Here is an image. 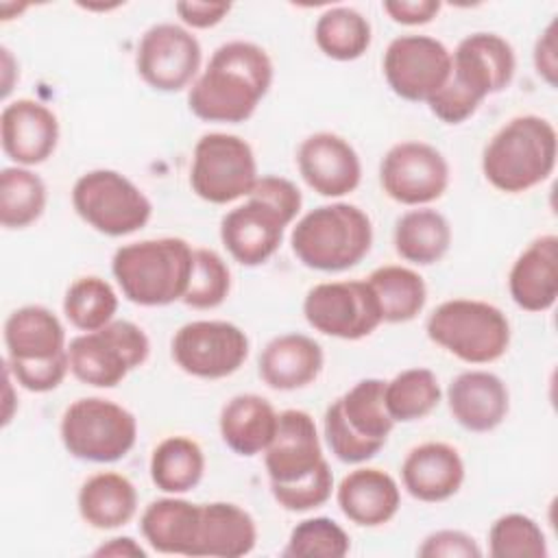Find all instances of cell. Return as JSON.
Segmentation results:
<instances>
[{
    "label": "cell",
    "instance_id": "cell-9",
    "mask_svg": "<svg viewBox=\"0 0 558 558\" xmlns=\"http://www.w3.org/2000/svg\"><path fill=\"white\" fill-rule=\"evenodd\" d=\"M72 207L85 225L109 238L135 233L153 216L148 196L129 177L109 168L89 170L74 181Z\"/></svg>",
    "mask_w": 558,
    "mask_h": 558
},
{
    "label": "cell",
    "instance_id": "cell-29",
    "mask_svg": "<svg viewBox=\"0 0 558 558\" xmlns=\"http://www.w3.org/2000/svg\"><path fill=\"white\" fill-rule=\"evenodd\" d=\"M255 519L238 504L211 501L201 504V525L194 556L240 558L255 549Z\"/></svg>",
    "mask_w": 558,
    "mask_h": 558
},
{
    "label": "cell",
    "instance_id": "cell-40",
    "mask_svg": "<svg viewBox=\"0 0 558 558\" xmlns=\"http://www.w3.org/2000/svg\"><path fill=\"white\" fill-rule=\"evenodd\" d=\"M231 292V270L227 262L211 248H194L192 275L183 303L192 310H214L225 303Z\"/></svg>",
    "mask_w": 558,
    "mask_h": 558
},
{
    "label": "cell",
    "instance_id": "cell-10",
    "mask_svg": "<svg viewBox=\"0 0 558 558\" xmlns=\"http://www.w3.org/2000/svg\"><path fill=\"white\" fill-rule=\"evenodd\" d=\"M150 340L146 331L131 323L113 318L109 325L85 331L70 340V373L94 388H113L148 360Z\"/></svg>",
    "mask_w": 558,
    "mask_h": 558
},
{
    "label": "cell",
    "instance_id": "cell-13",
    "mask_svg": "<svg viewBox=\"0 0 558 558\" xmlns=\"http://www.w3.org/2000/svg\"><path fill=\"white\" fill-rule=\"evenodd\" d=\"M248 336L229 320H192L172 336L174 364L198 379H222L248 357Z\"/></svg>",
    "mask_w": 558,
    "mask_h": 558
},
{
    "label": "cell",
    "instance_id": "cell-27",
    "mask_svg": "<svg viewBox=\"0 0 558 558\" xmlns=\"http://www.w3.org/2000/svg\"><path fill=\"white\" fill-rule=\"evenodd\" d=\"M201 525V504L170 495L150 501L140 517L144 541L159 554L194 556Z\"/></svg>",
    "mask_w": 558,
    "mask_h": 558
},
{
    "label": "cell",
    "instance_id": "cell-41",
    "mask_svg": "<svg viewBox=\"0 0 558 558\" xmlns=\"http://www.w3.org/2000/svg\"><path fill=\"white\" fill-rule=\"evenodd\" d=\"M275 501L288 512H307L329 501L333 493V475L329 462L323 460L312 473L290 484H270Z\"/></svg>",
    "mask_w": 558,
    "mask_h": 558
},
{
    "label": "cell",
    "instance_id": "cell-8",
    "mask_svg": "<svg viewBox=\"0 0 558 558\" xmlns=\"http://www.w3.org/2000/svg\"><path fill=\"white\" fill-rule=\"evenodd\" d=\"M59 434L72 458L109 464L122 460L133 449L137 421L133 412L111 399L83 397L65 408Z\"/></svg>",
    "mask_w": 558,
    "mask_h": 558
},
{
    "label": "cell",
    "instance_id": "cell-34",
    "mask_svg": "<svg viewBox=\"0 0 558 558\" xmlns=\"http://www.w3.org/2000/svg\"><path fill=\"white\" fill-rule=\"evenodd\" d=\"M371 39V22L351 7H331L323 11L314 24L318 50L333 61L360 59L368 50Z\"/></svg>",
    "mask_w": 558,
    "mask_h": 558
},
{
    "label": "cell",
    "instance_id": "cell-12",
    "mask_svg": "<svg viewBox=\"0 0 558 558\" xmlns=\"http://www.w3.org/2000/svg\"><path fill=\"white\" fill-rule=\"evenodd\" d=\"M303 316L314 331L340 340L366 338L384 323L366 279L316 283L303 299Z\"/></svg>",
    "mask_w": 558,
    "mask_h": 558
},
{
    "label": "cell",
    "instance_id": "cell-18",
    "mask_svg": "<svg viewBox=\"0 0 558 558\" xmlns=\"http://www.w3.org/2000/svg\"><path fill=\"white\" fill-rule=\"evenodd\" d=\"M0 144L15 166H39L59 144V120L39 100L17 98L0 113Z\"/></svg>",
    "mask_w": 558,
    "mask_h": 558
},
{
    "label": "cell",
    "instance_id": "cell-3",
    "mask_svg": "<svg viewBox=\"0 0 558 558\" xmlns=\"http://www.w3.org/2000/svg\"><path fill=\"white\" fill-rule=\"evenodd\" d=\"M558 135L547 118L525 113L508 120L484 146L482 172L506 194L527 192L556 168Z\"/></svg>",
    "mask_w": 558,
    "mask_h": 558
},
{
    "label": "cell",
    "instance_id": "cell-11",
    "mask_svg": "<svg viewBox=\"0 0 558 558\" xmlns=\"http://www.w3.org/2000/svg\"><path fill=\"white\" fill-rule=\"evenodd\" d=\"M257 161L251 144L233 133H205L192 153L190 187L211 203L227 205L248 196L257 181Z\"/></svg>",
    "mask_w": 558,
    "mask_h": 558
},
{
    "label": "cell",
    "instance_id": "cell-25",
    "mask_svg": "<svg viewBox=\"0 0 558 558\" xmlns=\"http://www.w3.org/2000/svg\"><path fill=\"white\" fill-rule=\"evenodd\" d=\"M325 364L323 347L305 333H281L259 353L257 373L272 390H299L316 381Z\"/></svg>",
    "mask_w": 558,
    "mask_h": 558
},
{
    "label": "cell",
    "instance_id": "cell-1",
    "mask_svg": "<svg viewBox=\"0 0 558 558\" xmlns=\"http://www.w3.org/2000/svg\"><path fill=\"white\" fill-rule=\"evenodd\" d=\"M270 54L253 41L233 39L214 50L187 92L190 111L205 122L248 120L272 85Z\"/></svg>",
    "mask_w": 558,
    "mask_h": 558
},
{
    "label": "cell",
    "instance_id": "cell-38",
    "mask_svg": "<svg viewBox=\"0 0 558 558\" xmlns=\"http://www.w3.org/2000/svg\"><path fill=\"white\" fill-rule=\"evenodd\" d=\"M488 554L493 558H547V538L541 525L521 512L495 519L488 530Z\"/></svg>",
    "mask_w": 558,
    "mask_h": 558
},
{
    "label": "cell",
    "instance_id": "cell-19",
    "mask_svg": "<svg viewBox=\"0 0 558 558\" xmlns=\"http://www.w3.org/2000/svg\"><path fill=\"white\" fill-rule=\"evenodd\" d=\"M288 222L264 201L246 196V203L229 209L220 220V240L242 266L266 264L281 246Z\"/></svg>",
    "mask_w": 558,
    "mask_h": 558
},
{
    "label": "cell",
    "instance_id": "cell-46",
    "mask_svg": "<svg viewBox=\"0 0 558 558\" xmlns=\"http://www.w3.org/2000/svg\"><path fill=\"white\" fill-rule=\"evenodd\" d=\"M174 11L181 17V22L190 28H214L229 15L231 4L229 2L183 0V2L174 4Z\"/></svg>",
    "mask_w": 558,
    "mask_h": 558
},
{
    "label": "cell",
    "instance_id": "cell-28",
    "mask_svg": "<svg viewBox=\"0 0 558 558\" xmlns=\"http://www.w3.org/2000/svg\"><path fill=\"white\" fill-rule=\"evenodd\" d=\"M279 414L268 399L255 392L231 397L218 416L222 442L238 456L264 453L277 429Z\"/></svg>",
    "mask_w": 558,
    "mask_h": 558
},
{
    "label": "cell",
    "instance_id": "cell-33",
    "mask_svg": "<svg viewBox=\"0 0 558 558\" xmlns=\"http://www.w3.org/2000/svg\"><path fill=\"white\" fill-rule=\"evenodd\" d=\"M384 323H408L414 320L427 303V286L423 277L399 264H386L368 275Z\"/></svg>",
    "mask_w": 558,
    "mask_h": 558
},
{
    "label": "cell",
    "instance_id": "cell-44",
    "mask_svg": "<svg viewBox=\"0 0 558 558\" xmlns=\"http://www.w3.org/2000/svg\"><path fill=\"white\" fill-rule=\"evenodd\" d=\"M416 554L421 558H480L482 547L462 530H436L423 538Z\"/></svg>",
    "mask_w": 558,
    "mask_h": 558
},
{
    "label": "cell",
    "instance_id": "cell-49",
    "mask_svg": "<svg viewBox=\"0 0 558 558\" xmlns=\"http://www.w3.org/2000/svg\"><path fill=\"white\" fill-rule=\"evenodd\" d=\"M0 52H2V98H9V94H11V89H13V74H15V61H13V54H11V50L7 48V46H2L0 48Z\"/></svg>",
    "mask_w": 558,
    "mask_h": 558
},
{
    "label": "cell",
    "instance_id": "cell-32",
    "mask_svg": "<svg viewBox=\"0 0 558 558\" xmlns=\"http://www.w3.org/2000/svg\"><path fill=\"white\" fill-rule=\"evenodd\" d=\"M150 480L166 495L194 490L205 473V453L190 436L163 438L150 456Z\"/></svg>",
    "mask_w": 558,
    "mask_h": 558
},
{
    "label": "cell",
    "instance_id": "cell-21",
    "mask_svg": "<svg viewBox=\"0 0 558 558\" xmlns=\"http://www.w3.org/2000/svg\"><path fill=\"white\" fill-rule=\"evenodd\" d=\"M449 412L460 427L475 434L493 432L504 423L510 410L506 381L482 368L462 371L447 388Z\"/></svg>",
    "mask_w": 558,
    "mask_h": 558
},
{
    "label": "cell",
    "instance_id": "cell-22",
    "mask_svg": "<svg viewBox=\"0 0 558 558\" xmlns=\"http://www.w3.org/2000/svg\"><path fill=\"white\" fill-rule=\"evenodd\" d=\"M464 482L460 451L440 440L416 445L401 462V484L418 501L438 504L453 497Z\"/></svg>",
    "mask_w": 558,
    "mask_h": 558
},
{
    "label": "cell",
    "instance_id": "cell-4",
    "mask_svg": "<svg viewBox=\"0 0 558 558\" xmlns=\"http://www.w3.org/2000/svg\"><path fill=\"white\" fill-rule=\"evenodd\" d=\"M194 248L183 238H150L120 246L111 272L124 299L142 307L181 301L192 275Z\"/></svg>",
    "mask_w": 558,
    "mask_h": 558
},
{
    "label": "cell",
    "instance_id": "cell-5",
    "mask_svg": "<svg viewBox=\"0 0 558 558\" xmlns=\"http://www.w3.org/2000/svg\"><path fill=\"white\" fill-rule=\"evenodd\" d=\"M373 222L364 209L351 203H329L303 214L290 246L296 259L320 272H342L357 266L371 251Z\"/></svg>",
    "mask_w": 558,
    "mask_h": 558
},
{
    "label": "cell",
    "instance_id": "cell-47",
    "mask_svg": "<svg viewBox=\"0 0 558 558\" xmlns=\"http://www.w3.org/2000/svg\"><path fill=\"white\" fill-rule=\"evenodd\" d=\"M534 68L538 76L547 81V85H556L558 59H556V22H549L547 28L538 35L534 44Z\"/></svg>",
    "mask_w": 558,
    "mask_h": 558
},
{
    "label": "cell",
    "instance_id": "cell-14",
    "mask_svg": "<svg viewBox=\"0 0 558 558\" xmlns=\"http://www.w3.org/2000/svg\"><path fill=\"white\" fill-rule=\"evenodd\" d=\"M388 87L403 100L427 102L451 74L449 48L429 35L395 37L381 59Z\"/></svg>",
    "mask_w": 558,
    "mask_h": 558
},
{
    "label": "cell",
    "instance_id": "cell-6",
    "mask_svg": "<svg viewBox=\"0 0 558 558\" xmlns=\"http://www.w3.org/2000/svg\"><path fill=\"white\" fill-rule=\"evenodd\" d=\"M384 379L366 377L331 401L323 416V432L331 453L344 464H362L375 458L395 421L386 410Z\"/></svg>",
    "mask_w": 558,
    "mask_h": 558
},
{
    "label": "cell",
    "instance_id": "cell-2",
    "mask_svg": "<svg viewBox=\"0 0 558 558\" xmlns=\"http://www.w3.org/2000/svg\"><path fill=\"white\" fill-rule=\"evenodd\" d=\"M514 70L517 57L510 41L497 33H471L451 52V74L427 107L440 122L462 124L488 96L512 83Z\"/></svg>",
    "mask_w": 558,
    "mask_h": 558
},
{
    "label": "cell",
    "instance_id": "cell-43",
    "mask_svg": "<svg viewBox=\"0 0 558 558\" xmlns=\"http://www.w3.org/2000/svg\"><path fill=\"white\" fill-rule=\"evenodd\" d=\"M248 196L270 205L288 225L299 216L301 205H303V196H301V190L296 187V183H292L290 179L279 177V174L257 177Z\"/></svg>",
    "mask_w": 558,
    "mask_h": 558
},
{
    "label": "cell",
    "instance_id": "cell-36",
    "mask_svg": "<svg viewBox=\"0 0 558 558\" xmlns=\"http://www.w3.org/2000/svg\"><path fill=\"white\" fill-rule=\"evenodd\" d=\"M442 390L438 377L423 366L397 373L384 386L386 410L395 423H412L425 418L438 403Z\"/></svg>",
    "mask_w": 558,
    "mask_h": 558
},
{
    "label": "cell",
    "instance_id": "cell-30",
    "mask_svg": "<svg viewBox=\"0 0 558 558\" xmlns=\"http://www.w3.org/2000/svg\"><path fill=\"white\" fill-rule=\"evenodd\" d=\"M81 519L94 530H116L126 525L137 512L135 484L116 471L89 475L76 497Z\"/></svg>",
    "mask_w": 558,
    "mask_h": 558
},
{
    "label": "cell",
    "instance_id": "cell-7",
    "mask_svg": "<svg viewBox=\"0 0 558 558\" xmlns=\"http://www.w3.org/2000/svg\"><path fill=\"white\" fill-rule=\"evenodd\" d=\"M427 338L466 364H490L510 347L506 314L486 301H442L425 323Z\"/></svg>",
    "mask_w": 558,
    "mask_h": 558
},
{
    "label": "cell",
    "instance_id": "cell-17",
    "mask_svg": "<svg viewBox=\"0 0 558 558\" xmlns=\"http://www.w3.org/2000/svg\"><path fill=\"white\" fill-rule=\"evenodd\" d=\"M296 168L307 187L327 198L347 196L362 181V163L355 148L329 131L312 133L301 142Z\"/></svg>",
    "mask_w": 558,
    "mask_h": 558
},
{
    "label": "cell",
    "instance_id": "cell-24",
    "mask_svg": "<svg viewBox=\"0 0 558 558\" xmlns=\"http://www.w3.org/2000/svg\"><path fill=\"white\" fill-rule=\"evenodd\" d=\"M508 292L525 312H547L558 296V238L541 235L514 259L508 272Z\"/></svg>",
    "mask_w": 558,
    "mask_h": 558
},
{
    "label": "cell",
    "instance_id": "cell-45",
    "mask_svg": "<svg viewBox=\"0 0 558 558\" xmlns=\"http://www.w3.org/2000/svg\"><path fill=\"white\" fill-rule=\"evenodd\" d=\"M381 9L388 13V17L403 26H421L432 22L438 11V0H386L381 2Z\"/></svg>",
    "mask_w": 558,
    "mask_h": 558
},
{
    "label": "cell",
    "instance_id": "cell-15",
    "mask_svg": "<svg viewBox=\"0 0 558 558\" xmlns=\"http://www.w3.org/2000/svg\"><path fill=\"white\" fill-rule=\"evenodd\" d=\"M379 183L395 203L423 207L438 201L449 187V163L427 142H399L379 163Z\"/></svg>",
    "mask_w": 558,
    "mask_h": 558
},
{
    "label": "cell",
    "instance_id": "cell-26",
    "mask_svg": "<svg viewBox=\"0 0 558 558\" xmlns=\"http://www.w3.org/2000/svg\"><path fill=\"white\" fill-rule=\"evenodd\" d=\"M7 362H41L68 351L65 327L59 316L44 305H24L4 320Z\"/></svg>",
    "mask_w": 558,
    "mask_h": 558
},
{
    "label": "cell",
    "instance_id": "cell-37",
    "mask_svg": "<svg viewBox=\"0 0 558 558\" xmlns=\"http://www.w3.org/2000/svg\"><path fill=\"white\" fill-rule=\"evenodd\" d=\"M118 294L109 281L96 275L78 277L63 296V314L81 331H96L113 320Z\"/></svg>",
    "mask_w": 558,
    "mask_h": 558
},
{
    "label": "cell",
    "instance_id": "cell-31",
    "mask_svg": "<svg viewBox=\"0 0 558 558\" xmlns=\"http://www.w3.org/2000/svg\"><path fill=\"white\" fill-rule=\"evenodd\" d=\"M392 242L403 262L432 266L440 262L451 246V225L440 211L416 207L397 218Z\"/></svg>",
    "mask_w": 558,
    "mask_h": 558
},
{
    "label": "cell",
    "instance_id": "cell-48",
    "mask_svg": "<svg viewBox=\"0 0 558 558\" xmlns=\"http://www.w3.org/2000/svg\"><path fill=\"white\" fill-rule=\"evenodd\" d=\"M94 556H116V558H146V549L131 536H113L94 549Z\"/></svg>",
    "mask_w": 558,
    "mask_h": 558
},
{
    "label": "cell",
    "instance_id": "cell-42",
    "mask_svg": "<svg viewBox=\"0 0 558 558\" xmlns=\"http://www.w3.org/2000/svg\"><path fill=\"white\" fill-rule=\"evenodd\" d=\"M4 366L9 368V373L13 375V379L28 392H50L54 390L68 375L70 371V355L68 351L50 357V360H41V362H20V364H9L4 360Z\"/></svg>",
    "mask_w": 558,
    "mask_h": 558
},
{
    "label": "cell",
    "instance_id": "cell-35",
    "mask_svg": "<svg viewBox=\"0 0 558 558\" xmlns=\"http://www.w3.org/2000/svg\"><path fill=\"white\" fill-rule=\"evenodd\" d=\"M48 201L44 179L24 166H9L0 172V225L26 229L41 218Z\"/></svg>",
    "mask_w": 558,
    "mask_h": 558
},
{
    "label": "cell",
    "instance_id": "cell-39",
    "mask_svg": "<svg viewBox=\"0 0 558 558\" xmlns=\"http://www.w3.org/2000/svg\"><path fill=\"white\" fill-rule=\"evenodd\" d=\"M351 549L347 530L329 517H312L296 523L281 551L286 558H342Z\"/></svg>",
    "mask_w": 558,
    "mask_h": 558
},
{
    "label": "cell",
    "instance_id": "cell-20",
    "mask_svg": "<svg viewBox=\"0 0 558 558\" xmlns=\"http://www.w3.org/2000/svg\"><path fill=\"white\" fill-rule=\"evenodd\" d=\"M323 460L320 436L312 414L294 408L279 412L275 436L264 451L270 484L296 482L312 473Z\"/></svg>",
    "mask_w": 558,
    "mask_h": 558
},
{
    "label": "cell",
    "instance_id": "cell-16",
    "mask_svg": "<svg viewBox=\"0 0 558 558\" xmlns=\"http://www.w3.org/2000/svg\"><path fill=\"white\" fill-rule=\"evenodd\" d=\"M201 59L203 50L192 31L161 22L142 35L135 52V70L155 92L172 94L196 81Z\"/></svg>",
    "mask_w": 558,
    "mask_h": 558
},
{
    "label": "cell",
    "instance_id": "cell-23",
    "mask_svg": "<svg viewBox=\"0 0 558 558\" xmlns=\"http://www.w3.org/2000/svg\"><path fill=\"white\" fill-rule=\"evenodd\" d=\"M336 501L351 523L379 527L399 512L401 488L390 473L375 466H360L340 480Z\"/></svg>",
    "mask_w": 558,
    "mask_h": 558
}]
</instances>
